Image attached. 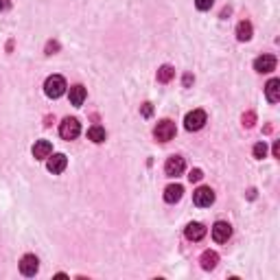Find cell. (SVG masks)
I'll return each mask as SVG.
<instances>
[{
  "mask_svg": "<svg viewBox=\"0 0 280 280\" xmlns=\"http://www.w3.org/2000/svg\"><path fill=\"white\" fill-rule=\"evenodd\" d=\"M66 79L62 75H53L46 79V84H44V92H46L48 98H59L66 92Z\"/></svg>",
  "mask_w": 280,
  "mask_h": 280,
  "instance_id": "obj_1",
  "label": "cell"
},
{
  "mask_svg": "<svg viewBox=\"0 0 280 280\" xmlns=\"http://www.w3.org/2000/svg\"><path fill=\"white\" fill-rule=\"evenodd\" d=\"M153 136H156V140L158 142H169V140H173L175 138V123L173 120H160L158 123V127L153 129Z\"/></svg>",
  "mask_w": 280,
  "mask_h": 280,
  "instance_id": "obj_2",
  "label": "cell"
},
{
  "mask_svg": "<svg viewBox=\"0 0 280 280\" xmlns=\"http://www.w3.org/2000/svg\"><path fill=\"white\" fill-rule=\"evenodd\" d=\"M59 134H62L64 140H75L77 136L81 134V125L77 118H64L62 125H59Z\"/></svg>",
  "mask_w": 280,
  "mask_h": 280,
  "instance_id": "obj_3",
  "label": "cell"
},
{
  "mask_svg": "<svg viewBox=\"0 0 280 280\" xmlns=\"http://www.w3.org/2000/svg\"><path fill=\"white\" fill-rule=\"evenodd\" d=\"M204 125H206V112H204V109H193V112L186 114L184 127L188 131H197V129L204 127Z\"/></svg>",
  "mask_w": 280,
  "mask_h": 280,
  "instance_id": "obj_4",
  "label": "cell"
},
{
  "mask_svg": "<svg viewBox=\"0 0 280 280\" xmlns=\"http://www.w3.org/2000/svg\"><path fill=\"white\" fill-rule=\"evenodd\" d=\"M193 201H195V206H199V208L212 206L215 204V193H212V188H208V186H199L193 193Z\"/></svg>",
  "mask_w": 280,
  "mask_h": 280,
  "instance_id": "obj_5",
  "label": "cell"
},
{
  "mask_svg": "<svg viewBox=\"0 0 280 280\" xmlns=\"http://www.w3.org/2000/svg\"><path fill=\"white\" fill-rule=\"evenodd\" d=\"M184 169H186V162H184V158H180V156H171L167 160V164H164V173H167L169 178H178V175H182Z\"/></svg>",
  "mask_w": 280,
  "mask_h": 280,
  "instance_id": "obj_6",
  "label": "cell"
},
{
  "mask_svg": "<svg viewBox=\"0 0 280 280\" xmlns=\"http://www.w3.org/2000/svg\"><path fill=\"white\" fill-rule=\"evenodd\" d=\"M66 167H68V158L64 156V153H51L48 156V162H46V169L51 171L53 175H57V173H64L66 171Z\"/></svg>",
  "mask_w": 280,
  "mask_h": 280,
  "instance_id": "obj_7",
  "label": "cell"
},
{
  "mask_svg": "<svg viewBox=\"0 0 280 280\" xmlns=\"http://www.w3.org/2000/svg\"><path fill=\"white\" fill-rule=\"evenodd\" d=\"M232 237V226L226 221H217L215 226H212V239L217 241V243H226V241Z\"/></svg>",
  "mask_w": 280,
  "mask_h": 280,
  "instance_id": "obj_8",
  "label": "cell"
},
{
  "mask_svg": "<svg viewBox=\"0 0 280 280\" xmlns=\"http://www.w3.org/2000/svg\"><path fill=\"white\" fill-rule=\"evenodd\" d=\"M37 270H40V261H37V256H33V254L22 256V261H20V272L24 274V276H35Z\"/></svg>",
  "mask_w": 280,
  "mask_h": 280,
  "instance_id": "obj_9",
  "label": "cell"
},
{
  "mask_svg": "<svg viewBox=\"0 0 280 280\" xmlns=\"http://www.w3.org/2000/svg\"><path fill=\"white\" fill-rule=\"evenodd\" d=\"M254 68L256 73H272L276 68V57L274 55H261V57H256Z\"/></svg>",
  "mask_w": 280,
  "mask_h": 280,
  "instance_id": "obj_10",
  "label": "cell"
},
{
  "mask_svg": "<svg viewBox=\"0 0 280 280\" xmlns=\"http://www.w3.org/2000/svg\"><path fill=\"white\" fill-rule=\"evenodd\" d=\"M51 153H53V145L48 140H37L35 145H33V158H35V160H46Z\"/></svg>",
  "mask_w": 280,
  "mask_h": 280,
  "instance_id": "obj_11",
  "label": "cell"
},
{
  "mask_svg": "<svg viewBox=\"0 0 280 280\" xmlns=\"http://www.w3.org/2000/svg\"><path fill=\"white\" fill-rule=\"evenodd\" d=\"M184 234H186V239H188V241H201L206 237V228H204V223L193 221V223H188V226H186Z\"/></svg>",
  "mask_w": 280,
  "mask_h": 280,
  "instance_id": "obj_12",
  "label": "cell"
},
{
  "mask_svg": "<svg viewBox=\"0 0 280 280\" xmlns=\"http://www.w3.org/2000/svg\"><path fill=\"white\" fill-rule=\"evenodd\" d=\"M182 195H184V188L180 184H171V186L164 188V201H167V204H175V201H180L182 199Z\"/></svg>",
  "mask_w": 280,
  "mask_h": 280,
  "instance_id": "obj_13",
  "label": "cell"
},
{
  "mask_svg": "<svg viewBox=\"0 0 280 280\" xmlns=\"http://www.w3.org/2000/svg\"><path fill=\"white\" fill-rule=\"evenodd\" d=\"M265 94L270 103H278L280 101V79H270L265 86Z\"/></svg>",
  "mask_w": 280,
  "mask_h": 280,
  "instance_id": "obj_14",
  "label": "cell"
},
{
  "mask_svg": "<svg viewBox=\"0 0 280 280\" xmlns=\"http://www.w3.org/2000/svg\"><path fill=\"white\" fill-rule=\"evenodd\" d=\"M201 270H206V272H210V270H215L217 267V263H219V254L217 252H212V250H206L204 254H201Z\"/></svg>",
  "mask_w": 280,
  "mask_h": 280,
  "instance_id": "obj_15",
  "label": "cell"
},
{
  "mask_svg": "<svg viewBox=\"0 0 280 280\" xmlns=\"http://www.w3.org/2000/svg\"><path fill=\"white\" fill-rule=\"evenodd\" d=\"M68 96H70V103H73L75 107L84 105V101H86V88L84 86H73V88H70V92H68Z\"/></svg>",
  "mask_w": 280,
  "mask_h": 280,
  "instance_id": "obj_16",
  "label": "cell"
},
{
  "mask_svg": "<svg viewBox=\"0 0 280 280\" xmlns=\"http://www.w3.org/2000/svg\"><path fill=\"white\" fill-rule=\"evenodd\" d=\"M237 40H239V42H248V40H252V24H250L248 20L239 22V26H237Z\"/></svg>",
  "mask_w": 280,
  "mask_h": 280,
  "instance_id": "obj_17",
  "label": "cell"
},
{
  "mask_svg": "<svg viewBox=\"0 0 280 280\" xmlns=\"http://www.w3.org/2000/svg\"><path fill=\"white\" fill-rule=\"evenodd\" d=\"M88 138L92 142H96V145H101V142H105V129H103L101 125H92V127L88 129Z\"/></svg>",
  "mask_w": 280,
  "mask_h": 280,
  "instance_id": "obj_18",
  "label": "cell"
},
{
  "mask_svg": "<svg viewBox=\"0 0 280 280\" xmlns=\"http://www.w3.org/2000/svg\"><path fill=\"white\" fill-rule=\"evenodd\" d=\"M175 77V70H173V66H169V64H164V66H160V70H158V81L160 84H169Z\"/></svg>",
  "mask_w": 280,
  "mask_h": 280,
  "instance_id": "obj_19",
  "label": "cell"
},
{
  "mask_svg": "<svg viewBox=\"0 0 280 280\" xmlns=\"http://www.w3.org/2000/svg\"><path fill=\"white\" fill-rule=\"evenodd\" d=\"M265 156H267V145H265V142H259V145H254V158L263 160Z\"/></svg>",
  "mask_w": 280,
  "mask_h": 280,
  "instance_id": "obj_20",
  "label": "cell"
},
{
  "mask_svg": "<svg viewBox=\"0 0 280 280\" xmlns=\"http://www.w3.org/2000/svg\"><path fill=\"white\" fill-rule=\"evenodd\" d=\"M195 4H197V9H201V11H208L215 4V0H195Z\"/></svg>",
  "mask_w": 280,
  "mask_h": 280,
  "instance_id": "obj_21",
  "label": "cell"
},
{
  "mask_svg": "<svg viewBox=\"0 0 280 280\" xmlns=\"http://www.w3.org/2000/svg\"><path fill=\"white\" fill-rule=\"evenodd\" d=\"M254 120H256V114L254 112L243 114V125H245V127H252V125H254Z\"/></svg>",
  "mask_w": 280,
  "mask_h": 280,
  "instance_id": "obj_22",
  "label": "cell"
},
{
  "mask_svg": "<svg viewBox=\"0 0 280 280\" xmlns=\"http://www.w3.org/2000/svg\"><path fill=\"white\" fill-rule=\"evenodd\" d=\"M201 178H204V173H201V169H193V171L188 173V180H190V182H199Z\"/></svg>",
  "mask_w": 280,
  "mask_h": 280,
  "instance_id": "obj_23",
  "label": "cell"
},
{
  "mask_svg": "<svg viewBox=\"0 0 280 280\" xmlns=\"http://www.w3.org/2000/svg\"><path fill=\"white\" fill-rule=\"evenodd\" d=\"M140 114H142V116H145V118H149L151 114H153V105H151V103H142Z\"/></svg>",
  "mask_w": 280,
  "mask_h": 280,
  "instance_id": "obj_24",
  "label": "cell"
},
{
  "mask_svg": "<svg viewBox=\"0 0 280 280\" xmlns=\"http://www.w3.org/2000/svg\"><path fill=\"white\" fill-rule=\"evenodd\" d=\"M57 48H59V44H57V42H48L46 53H48V55H53V51H57Z\"/></svg>",
  "mask_w": 280,
  "mask_h": 280,
  "instance_id": "obj_25",
  "label": "cell"
},
{
  "mask_svg": "<svg viewBox=\"0 0 280 280\" xmlns=\"http://www.w3.org/2000/svg\"><path fill=\"white\" fill-rule=\"evenodd\" d=\"M272 151H274V158H280V142L278 140L274 142V149Z\"/></svg>",
  "mask_w": 280,
  "mask_h": 280,
  "instance_id": "obj_26",
  "label": "cell"
},
{
  "mask_svg": "<svg viewBox=\"0 0 280 280\" xmlns=\"http://www.w3.org/2000/svg\"><path fill=\"white\" fill-rule=\"evenodd\" d=\"M11 7V2H9V0H0V9H2V11H7Z\"/></svg>",
  "mask_w": 280,
  "mask_h": 280,
  "instance_id": "obj_27",
  "label": "cell"
},
{
  "mask_svg": "<svg viewBox=\"0 0 280 280\" xmlns=\"http://www.w3.org/2000/svg\"><path fill=\"white\" fill-rule=\"evenodd\" d=\"M190 84H193V77H190V75H184V86L188 88Z\"/></svg>",
  "mask_w": 280,
  "mask_h": 280,
  "instance_id": "obj_28",
  "label": "cell"
}]
</instances>
